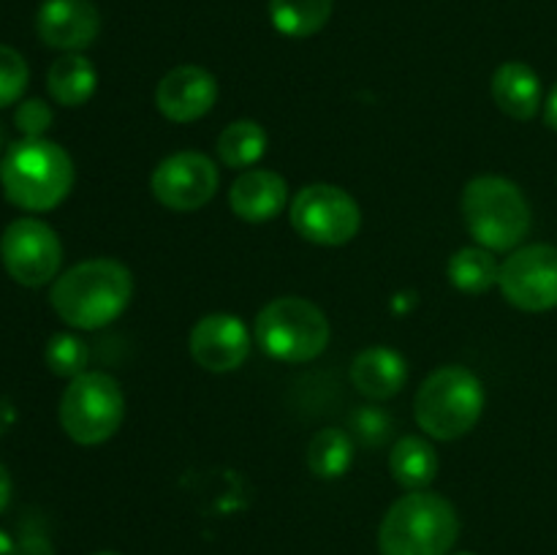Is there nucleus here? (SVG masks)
I'll list each match as a JSON object with an SVG mask.
<instances>
[{"label":"nucleus","mask_w":557,"mask_h":555,"mask_svg":"<svg viewBox=\"0 0 557 555\" xmlns=\"http://www.w3.org/2000/svg\"><path fill=\"white\" fill-rule=\"evenodd\" d=\"M218 169L210 156L196 150H180L163 158L150 177V190L166 210L194 212L201 210L215 196Z\"/></svg>","instance_id":"obj_11"},{"label":"nucleus","mask_w":557,"mask_h":555,"mask_svg":"<svg viewBox=\"0 0 557 555\" xmlns=\"http://www.w3.org/2000/svg\"><path fill=\"white\" fill-rule=\"evenodd\" d=\"M30 69L14 47L0 44V109L16 103L27 90Z\"/></svg>","instance_id":"obj_25"},{"label":"nucleus","mask_w":557,"mask_h":555,"mask_svg":"<svg viewBox=\"0 0 557 555\" xmlns=\"http://www.w3.org/2000/svg\"><path fill=\"white\" fill-rule=\"evenodd\" d=\"M16 555H52V544L41 533H25L16 544Z\"/></svg>","instance_id":"obj_28"},{"label":"nucleus","mask_w":557,"mask_h":555,"mask_svg":"<svg viewBox=\"0 0 557 555\" xmlns=\"http://www.w3.org/2000/svg\"><path fill=\"white\" fill-rule=\"evenodd\" d=\"M351 381L368 400H389L400 395L408 381V365L400 351L386 346H370L351 362Z\"/></svg>","instance_id":"obj_16"},{"label":"nucleus","mask_w":557,"mask_h":555,"mask_svg":"<svg viewBox=\"0 0 557 555\" xmlns=\"http://www.w3.org/2000/svg\"><path fill=\"white\" fill-rule=\"evenodd\" d=\"M98 87L96 65L79 52H65L63 58L49 65L47 90L60 107H85Z\"/></svg>","instance_id":"obj_18"},{"label":"nucleus","mask_w":557,"mask_h":555,"mask_svg":"<svg viewBox=\"0 0 557 555\" xmlns=\"http://www.w3.org/2000/svg\"><path fill=\"white\" fill-rule=\"evenodd\" d=\"M3 141H5V136H3V131H0V150H3Z\"/></svg>","instance_id":"obj_33"},{"label":"nucleus","mask_w":557,"mask_h":555,"mask_svg":"<svg viewBox=\"0 0 557 555\" xmlns=\"http://www.w3.org/2000/svg\"><path fill=\"white\" fill-rule=\"evenodd\" d=\"M392 422L389 414L379 406H359L357 411L351 414V430L362 444L368 446H381L386 444V439L392 435Z\"/></svg>","instance_id":"obj_26"},{"label":"nucleus","mask_w":557,"mask_h":555,"mask_svg":"<svg viewBox=\"0 0 557 555\" xmlns=\"http://www.w3.org/2000/svg\"><path fill=\"white\" fill-rule=\"evenodd\" d=\"M335 0H270V20L288 38H310L332 16Z\"/></svg>","instance_id":"obj_21"},{"label":"nucleus","mask_w":557,"mask_h":555,"mask_svg":"<svg viewBox=\"0 0 557 555\" xmlns=\"http://www.w3.org/2000/svg\"><path fill=\"white\" fill-rule=\"evenodd\" d=\"M449 555H473V553H449Z\"/></svg>","instance_id":"obj_34"},{"label":"nucleus","mask_w":557,"mask_h":555,"mask_svg":"<svg viewBox=\"0 0 557 555\" xmlns=\"http://www.w3.org/2000/svg\"><path fill=\"white\" fill-rule=\"evenodd\" d=\"M389 471L395 482L408 493L428 490V484H433V479L438 477V455L428 439L403 435L389 452Z\"/></svg>","instance_id":"obj_19"},{"label":"nucleus","mask_w":557,"mask_h":555,"mask_svg":"<svg viewBox=\"0 0 557 555\" xmlns=\"http://www.w3.org/2000/svg\"><path fill=\"white\" fill-rule=\"evenodd\" d=\"M490 90H493L495 107L511 120H533L544 103L542 79L522 60H509V63L498 65Z\"/></svg>","instance_id":"obj_17"},{"label":"nucleus","mask_w":557,"mask_h":555,"mask_svg":"<svg viewBox=\"0 0 557 555\" xmlns=\"http://www.w3.org/2000/svg\"><path fill=\"white\" fill-rule=\"evenodd\" d=\"M87 351L85 341L71 332H58V335L49 337L47 348H44V359H47V368L52 370L60 379H76L87 370Z\"/></svg>","instance_id":"obj_24"},{"label":"nucleus","mask_w":557,"mask_h":555,"mask_svg":"<svg viewBox=\"0 0 557 555\" xmlns=\"http://www.w3.org/2000/svg\"><path fill=\"white\" fill-rule=\"evenodd\" d=\"M498 286L506 303L528 313L557 308V245L536 243L511 250L500 264Z\"/></svg>","instance_id":"obj_10"},{"label":"nucleus","mask_w":557,"mask_h":555,"mask_svg":"<svg viewBox=\"0 0 557 555\" xmlns=\"http://www.w3.org/2000/svg\"><path fill=\"white\" fill-rule=\"evenodd\" d=\"M74 177V161L58 141L22 139L0 158L5 199L25 212H49L63 205Z\"/></svg>","instance_id":"obj_2"},{"label":"nucleus","mask_w":557,"mask_h":555,"mask_svg":"<svg viewBox=\"0 0 557 555\" xmlns=\"http://www.w3.org/2000/svg\"><path fill=\"white\" fill-rule=\"evenodd\" d=\"M60 428L82 446H98L112 439L125 419V395L117 379L101 370H85L71 379L60 397Z\"/></svg>","instance_id":"obj_7"},{"label":"nucleus","mask_w":557,"mask_h":555,"mask_svg":"<svg viewBox=\"0 0 557 555\" xmlns=\"http://www.w3.org/2000/svg\"><path fill=\"white\" fill-rule=\"evenodd\" d=\"M218 101V82L201 65H177L156 87V107L172 123H194Z\"/></svg>","instance_id":"obj_13"},{"label":"nucleus","mask_w":557,"mask_h":555,"mask_svg":"<svg viewBox=\"0 0 557 555\" xmlns=\"http://www.w3.org/2000/svg\"><path fill=\"white\" fill-rule=\"evenodd\" d=\"M52 109H49V103L41 101V98H25L14 112V125L20 128V134L25 136V139H44V134L52 128Z\"/></svg>","instance_id":"obj_27"},{"label":"nucleus","mask_w":557,"mask_h":555,"mask_svg":"<svg viewBox=\"0 0 557 555\" xmlns=\"http://www.w3.org/2000/svg\"><path fill=\"white\" fill-rule=\"evenodd\" d=\"M0 555H16V542L3 531H0Z\"/></svg>","instance_id":"obj_31"},{"label":"nucleus","mask_w":557,"mask_h":555,"mask_svg":"<svg viewBox=\"0 0 557 555\" xmlns=\"http://www.w3.org/2000/svg\"><path fill=\"white\" fill-rule=\"evenodd\" d=\"M288 185L272 169H245L228 188V207L248 223L272 221L286 207Z\"/></svg>","instance_id":"obj_15"},{"label":"nucleus","mask_w":557,"mask_h":555,"mask_svg":"<svg viewBox=\"0 0 557 555\" xmlns=\"http://www.w3.org/2000/svg\"><path fill=\"white\" fill-rule=\"evenodd\" d=\"M218 158L228 169H253L267 152V131L256 120H234L218 136Z\"/></svg>","instance_id":"obj_22"},{"label":"nucleus","mask_w":557,"mask_h":555,"mask_svg":"<svg viewBox=\"0 0 557 555\" xmlns=\"http://www.w3.org/2000/svg\"><path fill=\"white\" fill-rule=\"evenodd\" d=\"M253 337L275 362H313L330 346V321L324 310L305 297H277L259 310Z\"/></svg>","instance_id":"obj_6"},{"label":"nucleus","mask_w":557,"mask_h":555,"mask_svg":"<svg viewBox=\"0 0 557 555\" xmlns=\"http://www.w3.org/2000/svg\"><path fill=\"white\" fill-rule=\"evenodd\" d=\"M134 297V278L117 259H87L54 278L49 303L74 330H101L125 313Z\"/></svg>","instance_id":"obj_1"},{"label":"nucleus","mask_w":557,"mask_h":555,"mask_svg":"<svg viewBox=\"0 0 557 555\" xmlns=\"http://www.w3.org/2000/svg\"><path fill=\"white\" fill-rule=\"evenodd\" d=\"M253 337L245 321L232 313L201 316L188 335L190 357L210 373H228L243 368L250 357Z\"/></svg>","instance_id":"obj_12"},{"label":"nucleus","mask_w":557,"mask_h":555,"mask_svg":"<svg viewBox=\"0 0 557 555\" xmlns=\"http://www.w3.org/2000/svg\"><path fill=\"white\" fill-rule=\"evenodd\" d=\"M292 226L315 245H346L362 229V210L348 190L330 183L305 185L292 199Z\"/></svg>","instance_id":"obj_8"},{"label":"nucleus","mask_w":557,"mask_h":555,"mask_svg":"<svg viewBox=\"0 0 557 555\" xmlns=\"http://www.w3.org/2000/svg\"><path fill=\"white\" fill-rule=\"evenodd\" d=\"M484 411V386L473 370L444 365L422 381L413 400L417 424L438 441L462 439Z\"/></svg>","instance_id":"obj_5"},{"label":"nucleus","mask_w":557,"mask_h":555,"mask_svg":"<svg viewBox=\"0 0 557 555\" xmlns=\"http://www.w3.org/2000/svg\"><path fill=\"white\" fill-rule=\"evenodd\" d=\"M9 501H11V477H9V468L0 462V515L5 511Z\"/></svg>","instance_id":"obj_30"},{"label":"nucleus","mask_w":557,"mask_h":555,"mask_svg":"<svg viewBox=\"0 0 557 555\" xmlns=\"http://www.w3.org/2000/svg\"><path fill=\"white\" fill-rule=\"evenodd\" d=\"M0 261L20 286L41 288L58 278L63 264V243L49 223L38 218H16L3 229Z\"/></svg>","instance_id":"obj_9"},{"label":"nucleus","mask_w":557,"mask_h":555,"mask_svg":"<svg viewBox=\"0 0 557 555\" xmlns=\"http://www.w3.org/2000/svg\"><path fill=\"white\" fill-rule=\"evenodd\" d=\"M462 218L473 243L493 254L520 248L531 232V205L520 185L495 174L473 177L462 190Z\"/></svg>","instance_id":"obj_4"},{"label":"nucleus","mask_w":557,"mask_h":555,"mask_svg":"<svg viewBox=\"0 0 557 555\" xmlns=\"http://www.w3.org/2000/svg\"><path fill=\"white\" fill-rule=\"evenodd\" d=\"M544 123H547L553 131H557V85L547 96V101H544Z\"/></svg>","instance_id":"obj_29"},{"label":"nucleus","mask_w":557,"mask_h":555,"mask_svg":"<svg viewBox=\"0 0 557 555\" xmlns=\"http://www.w3.org/2000/svg\"><path fill=\"white\" fill-rule=\"evenodd\" d=\"M354 462V439L343 428H324L310 439L308 468L319 479L346 477Z\"/></svg>","instance_id":"obj_23"},{"label":"nucleus","mask_w":557,"mask_h":555,"mask_svg":"<svg viewBox=\"0 0 557 555\" xmlns=\"http://www.w3.org/2000/svg\"><path fill=\"white\" fill-rule=\"evenodd\" d=\"M460 536V517L451 501L430 490L403 495L379 528L381 555H449Z\"/></svg>","instance_id":"obj_3"},{"label":"nucleus","mask_w":557,"mask_h":555,"mask_svg":"<svg viewBox=\"0 0 557 555\" xmlns=\"http://www.w3.org/2000/svg\"><path fill=\"white\" fill-rule=\"evenodd\" d=\"M96 555H117V553H112V550H101V553H96Z\"/></svg>","instance_id":"obj_32"},{"label":"nucleus","mask_w":557,"mask_h":555,"mask_svg":"<svg viewBox=\"0 0 557 555\" xmlns=\"http://www.w3.org/2000/svg\"><path fill=\"white\" fill-rule=\"evenodd\" d=\"M446 275H449V283L457 292L487 294L490 288L498 286L500 264L493 250L482 248V245H468V248L451 254L449 264H446Z\"/></svg>","instance_id":"obj_20"},{"label":"nucleus","mask_w":557,"mask_h":555,"mask_svg":"<svg viewBox=\"0 0 557 555\" xmlns=\"http://www.w3.org/2000/svg\"><path fill=\"white\" fill-rule=\"evenodd\" d=\"M101 14L92 0H44L36 14V33L47 47L79 52L98 38Z\"/></svg>","instance_id":"obj_14"}]
</instances>
